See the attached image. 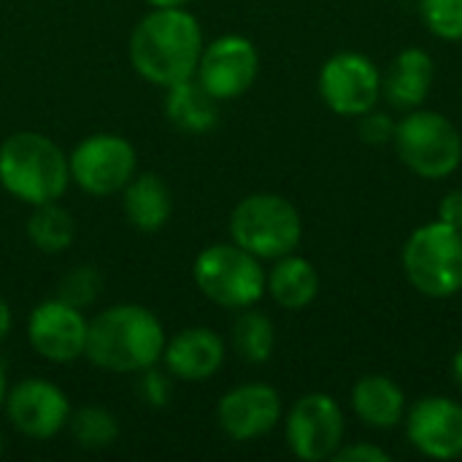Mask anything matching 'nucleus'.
Masks as SVG:
<instances>
[{
	"instance_id": "obj_25",
	"label": "nucleus",
	"mask_w": 462,
	"mask_h": 462,
	"mask_svg": "<svg viewBox=\"0 0 462 462\" xmlns=\"http://www.w3.org/2000/svg\"><path fill=\"white\" fill-rule=\"evenodd\" d=\"M103 290V276L97 273V268L92 265H76L70 268L62 279H60V287H57V298H62L65 303L76 306V309H89L97 295Z\"/></svg>"
},
{
	"instance_id": "obj_10",
	"label": "nucleus",
	"mask_w": 462,
	"mask_h": 462,
	"mask_svg": "<svg viewBox=\"0 0 462 462\" xmlns=\"http://www.w3.org/2000/svg\"><path fill=\"white\" fill-rule=\"evenodd\" d=\"M317 89L322 103L338 116H363L382 100V73L360 51H336L319 68Z\"/></svg>"
},
{
	"instance_id": "obj_28",
	"label": "nucleus",
	"mask_w": 462,
	"mask_h": 462,
	"mask_svg": "<svg viewBox=\"0 0 462 462\" xmlns=\"http://www.w3.org/2000/svg\"><path fill=\"white\" fill-rule=\"evenodd\" d=\"M138 398L152 406V409H162L168 406L171 401V374L168 371H160L157 365L141 371V379H138Z\"/></svg>"
},
{
	"instance_id": "obj_7",
	"label": "nucleus",
	"mask_w": 462,
	"mask_h": 462,
	"mask_svg": "<svg viewBox=\"0 0 462 462\" xmlns=\"http://www.w3.org/2000/svg\"><path fill=\"white\" fill-rule=\"evenodd\" d=\"M265 276L263 260L233 241L206 246L192 265V279L203 298L230 311L257 306L265 295Z\"/></svg>"
},
{
	"instance_id": "obj_3",
	"label": "nucleus",
	"mask_w": 462,
	"mask_h": 462,
	"mask_svg": "<svg viewBox=\"0 0 462 462\" xmlns=\"http://www.w3.org/2000/svg\"><path fill=\"white\" fill-rule=\"evenodd\" d=\"M0 187L27 206L57 203L70 187L68 154L43 133H11L0 143Z\"/></svg>"
},
{
	"instance_id": "obj_9",
	"label": "nucleus",
	"mask_w": 462,
	"mask_h": 462,
	"mask_svg": "<svg viewBox=\"0 0 462 462\" xmlns=\"http://www.w3.org/2000/svg\"><path fill=\"white\" fill-rule=\"evenodd\" d=\"M346 420L338 401L328 393H309L284 414V441L303 462L333 460L344 444Z\"/></svg>"
},
{
	"instance_id": "obj_26",
	"label": "nucleus",
	"mask_w": 462,
	"mask_h": 462,
	"mask_svg": "<svg viewBox=\"0 0 462 462\" xmlns=\"http://www.w3.org/2000/svg\"><path fill=\"white\" fill-rule=\"evenodd\" d=\"M425 27L441 41H462V0H420Z\"/></svg>"
},
{
	"instance_id": "obj_32",
	"label": "nucleus",
	"mask_w": 462,
	"mask_h": 462,
	"mask_svg": "<svg viewBox=\"0 0 462 462\" xmlns=\"http://www.w3.org/2000/svg\"><path fill=\"white\" fill-rule=\"evenodd\" d=\"M152 8H187L192 0H146Z\"/></svg>"
},
{
	"instance_id": "obj_2",
	"label": "nucleus",
	"mask_w": 462,
	"mask_h": 462,
	"mask_svg": "<svg viewBox=\"0 0 462 462\" xmlns=\"http://www.w3.org/2000/svg\"><path fill=\"white\" fill-rule=\"evenodd\" d=\"M165 341V328L152 309L116 303L89 319L84 357L108 374H141L162 360Z\"/></svg>"
},
{
	"instance_id": "obj_21",
	"label": "nucleus",
	"mask_w": 462,
	"mask_h": 462,
	"mask_svg": "<svg viewBox=\"0 0 462 462\" xmlns=\"http://www.w3.org/2000/svg\"><path fill=\"white\" fill-rule=\"evenodd\" d=\"M165 116L181 133L203 135L219 122V100H214L192 76L165 89Z\"/></svg>"
},
{
	"instance_id": "obj_33",
	"label": "nucleus",
	"mask_w": 462,
	"mask_h": 462,
	"mask_svg": "<svg viewBox=\"0 0 462 462\" xmlns=\"http://www.w3.org/2000/svg\"><path fill=\"white\" fill-rule=\"evenodd\" d=\"M452 376H455V384L462 393V349H457V355L452 357Z\"/></svg>"
},
{
	"instance_id": "obj_5",
	"label": "nucleus",
	"mask_w": 462,
	"mask_h": 462,
	"mask_svg": "<svg viewBox=\"0 0 462 462\" xmlns=\"http://www.w3.org/2000/svg\"><path fill=\"white\" fill-rule=\"evenodd\" d=\"M409 284L433 300H447L462 292V233L433 219L417 227L401 254Z\"/></svg>"
},
{
	"instance_id": "obj_16",
	"label": "nucleus",
	"mask_w": 462,
	"mask_h": 462,
	"mask_svg": "<svg viewBox=\"0 0 462 462\" xmlns=\"http://www.w3.org/2000/svg\"><path fill=\"white\" fill-rule=\"evenodd\" d=\"M227 344L211 328H184L165 341L162 368L179 382H208L225 365Z\"/></svg>"
},
{
	"instance_id": "obj_20",
	"label": "nucleus",
	"mask_w": 462,
	"mask_h": 462,
	"mask_svg": "<svg viewBox=\"0 0 462 462\" xmlns=\"http://www.w3.org/2000/svg\"><path fill=\"white\" fill-rule=\"evenodd\" d=\"M265 292L276 306L287 311H303L319 295V273L311 260L300 254H284L273 260V268L265 276Z\"/></svg>"
},
{
	"instance_id": "obj_17",
	"label": "nucleus",
	"mask_w": 462,
	"mask_h": 462,
	"mask_svg": "<svg viewBox=\"0 0 462 462\" xmlns=\"http://www.w3.org/2000/svg\"><path fill=\"white\" fill-rule=\"evenodd\" d=\"M433 79H436L433 57L417 46L403 49L382 73V97L398 111H414L428 100L433 89Z\"/></svg>"
},
{
	"instance_id": "obj_15",
	"label": "nucleus",
	"mask_w": 462,
	"mask_h": 462,
	"mask_svg": "<svg viewBox=\"0 0 462 462\" xmlns=\"http://www.w3.org/2000/svg\"><path fill=\"white\" fill-rule=\"evenodd\" d=\"M411 447L430 460L462 457V403L444 395L420 398L403 417Z\"/></svg>"
},
{
	"instance_id": "obj_30",
	"label": "nucleus",
	"mask_w": 462,
	"mask_h": 462,
	"mask_svg": "<svg viewBox=\"0 0 462 462\" xmlns=\"http://www.w3.org/2000/svg\"><path fill=\"white\" fill-rule=\"evenodd\" d=\"M439 219L457 227L462 233V189H452L441 198V206H439Z\"/></svg>"
},
{
	"instance_id": "obj_12",
	"label": "nucleus",
	"mask_w": 462,
	"mask_h": 462,
	"mask_svg": "<svg viewBox=\"0 0 462 462\" xmlns=\"http://www.w3.org/2000/svg\"><path fill=\"white\" fill-rule=\"evenodd\" d=\"M87 330L89 319L84 311L57 295L38 303L27 317V341L32 352L54 365H68L87 355Z\"/></svg>"
},
{
	"instance_id": "obj_22",
	"label": "nucleus",
	"mask_w": 462,
	"mask_h": 462,
	"mask_svg": "<svg viewBox=\"0 0 462 462\" xmlns=\"http://www.w3.org/2000/svg\"><path fill=\"white\" fill-rule=\"evenodd\" d=\"M230 346L249 365L268 363L271 355H273V349H276V328H273V319L268 314L257 311L254 306L241 309V314L233 322V330H230Z\"/></svg>"
},
{
	"instance_id": "obj_29",
	"label": "nucleus",
	"mask_w": 462,
	"mask_h": 462,
	"mask_svg": "<svg viewBox=\"0 0 462 462\" xmlns=\"http://www.w3.org/2000/svg\"><path fill=\"white\" fill-rule=\"evenodd\" d=\"M336 462H390L393 455L387 449H382L379 444L371 441H360V444H341L338 452L333 455Z\"/></svg>"
},
{
	"instance_id": "obj_14",
	"label": "nucleus",
	"mask_w": 462,
	"mask_h": 462,
	"mask_svg": "<svg viewBox=\"0 0 462 462\" xmlns=\"http://www.w3.org/2000/svg\"><path fill=\"white\" fill-rule=\"evenodd\" d=\"M284 420L282 395L265 382H246L227 390L217 403L219 430L241 444L268 436Z\"/></svg>"
},
{
	"instance_id": "obj_1",
	"label": "nucleus",
	"mask_w": 462,
	"mask_h": 462,
	"mask_svg": "<svg viewBox=\"0 0 462 462\" xmlns=\"http://www.w3.org/2000/svg\"><path fill=\"white\" fill-rule=\"evenodd\" d=\"M203 46L195 14L187 8H152L133 27L127 54L143 81L168 89L195 76Z\"/></svg>"
},
{
	"instance_id": "obj_11",
	"label": "nucleus",
	"mask_w": 462,
	"mask_h": 462,
	"mask_svg": "<svg viewBox=\"0 0 462 462\" xmlns=\"http://www.w3.org/2000/svg\"><path fill=\"white\" fill-rule=\"evenodd\" d=\"M260 73V51L257 46L236 32L214 38L203 46L195 79L198 84L219 103L236 100L246 95Z\"/></svg>"
},
{
	"instance_id": "obj_6",
	"label": "nucleus",
	"mask_w": 462,
	"mask_h": 462,
	"mask_svg": "<svg viewBox=\"0 0 462 462\" xmlns=\"http://www.w3.org/2000/svg\"><path fill=\"white\" fill-rule=\"evenodd\" d=\"M393 146L401 162L420 179L441 181L462 165V135L457 125L430 108L406 111L395 127Z\"/></svg>"
},
{
	"instance_id": "obj_23",
	"label": "nucleus",
	"mask_w": 462,
	"mask_h": 462,
	"mask_svg": "<svg viewBox=\"0 0 462 462\" xmlns=\"http://www.w3.org/2000/svg\"><path fill=\"white\" fill-rule=\"evenodd\" d=\"M27 238L30 244L43 254H60L65 252L76 238V222L70 211H65L57 203L32 206V214L27 219Z\"/></svg>"
},
{
	"instance_id": "obj_35",
	"label": "nucleus",
	"mask_w": 462,
	"mask_h": 462,
	"mask_svg": "<svg viewBox=\"0 0 462 462\" xmlns=\"http://www.w3.org/2000/svg\"><path fill=\"white\" fill-rule=\"evenodd\" d=\"M0 455H3V433H0Z\"/></svg>"
},
{
	"instance_id": "obj_19",
	"label": "nucleus",
	"mask_w": 462,
	"mask_h": 462,
	"mask_svg": "<svg viewBox=\"0 0 462 462\" xmlns=\"http://www.w3.org/2000/svg\"><path fill=\"white\" fill-rule=\"evenodd\" d=\"M122 208L138 233H160L173 217L171 187L157 173H135L122 189Z\"/></svg>"
},
{
	"instance_id": "obj_27",
	"label": "nucleus",
	"mask_w": 462,
	"mask_h": 462,
	"mask_svg": "<svg viewBox=\"0 0 462 462\" xmlns=\"http://www.w3.org/2000/svg\"><path fill=\"white\" fill-rule=\"evenodd\" d=\"M395 127H398V119H393L390 114H384L379 108H371L368 114L357 116V133H360V138L368 146H387V143H393Z\"/></svg>"
},
{
	"instance_id": "obj_18",
	"label": "nucleus",
	"mask_w": 462,
	"mask_h": 462,
	"mask_svg": "<svg viewBox=\"0 0 462 462\" xmlns=\"http://www.w3.org/2000/svg\"><path fill=\"white\" fill-rule=\"evenodd\" d=\"M352 411L365 428L393 430L406 417V393L395 379L368 374L352 387Z\"/></svg>"
},
{
	"instance_id": "obj_8",
	"label": "nucleus",
	"mask_w": 462,
	"mask_h": 462,
	"mask_svg": "<svg viewBox=\"0 0 462 462\" xmlns=\"http://www.w3.org/2000/svg\"><path fill=\"white\" fill-rule=\"evenodd\" d=\"M70 181L95 198L122 192L138 173L135 146L116 133H95L81 138L68 154Z\"/></svg>"
},
{
	"instance_id": "obj_4",
	"label": "nucleus",
	"mask_w": 462,
	"mask_h": 462,
	"mask_svg": "<svg viewBox=\"0 0 462 462\" xmlns=\"http://www.w3.org/2000/svg\"><path fill=\"white\" fill-rule=\"evenodd\" d=\"M303 238L300 211L276 192H254L230 211V241L257 260H279L292 254Z\"/></svg>"
},
{
	"instance_id": "obj_34",
	"label": "nucleus",
	"mask_w": 462,
	"mask_h": 462,
	"mask_svg": "<svg viewBox=\"0 0 462 462\" xmlns=\"http://www.w3.org/2000/svg\"><path fill=\"white\" fill-rule=\"evenodd\" d=\"M5 395H8V387H5V371H3V365H0V409H3V403H5Z\"/></svg>"
},
{
	"instance_id": "obj_13",
	"label": "nucleus",
	"mask_w": 462,
	"mask_h": 462,
	"mask_svg": "<svg viewBox=\"0 0 462 462\" xmlns=\"http://www.w3.org/2000/svg\"><path fill=\"white\" fill-rule=\"evenodd\" d=\"M5 417L16 433L32 441H49L68 428L70 401L68 395L46 379H22L5 395Z\"/></svg>"
},
{
	"instance_id": "obj_24",
	"label": "nucleus",
	"mask_w": 462,
	"mask_h": 462,
	"mask_svg": "<svg viewBox=\"0 0 462 462\" xmlns=\"http://www.w3.org/2000/svg\"><path fill=\"white\" fill-rule=\"evenodd\" d=\"M68 430H70L76 447H81L87 452L108 449L119 439V422L103 406H84L79 411H70Z\"/></svg>"
},
{
	"instance_id": "obj_31",
	"label": "nucleus",
	"mask_w": 462,
	"mask_h": 462,
	"mask_svg": "<svg viewBox=\"0 0 462 462\" xmlns=\"http://www.w3.org/2000/svg\"><path fill=\"white\" fill-rule=\"evenodd\" d=\"M11 330H14V314H11V306H8V300H5V298H0V344H5V341H8Z\"/></svg>"
}]
</instances>
